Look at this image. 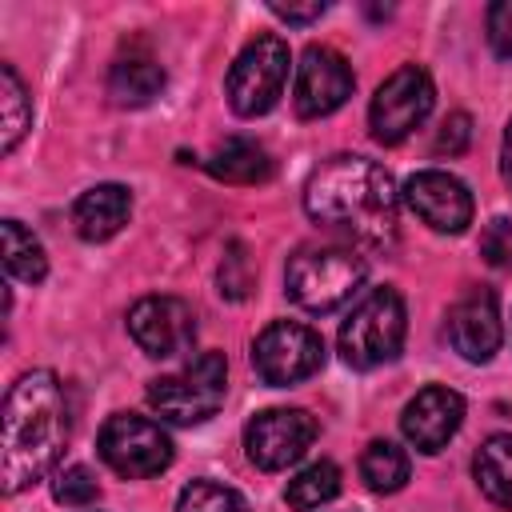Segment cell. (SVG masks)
I'll return each mask as SVG.
<instances>
[{
	"instance_id": "obj_13",
	"label": "cell",
	"mask_w": 512,
	"mask_h": 512,
	"mask_svg": "<svg viewBox=\"0 0 512 512\" xmlns=\"http://www.w3.org/2000/svg\"><path fill=\"white\" fill-rule=\"evenodd\" d=\"M128 332L144 356H180L196 340V312L176 296H144L128 312Z\"/></svg>"
},
{
	"instance_id": "obj_21",
	"label": "cell",
	"mask_w": 512,
	"mask_h": 512,
	"mask_svg": "<svg viewBox=\"0 0 512 512\" xmlns=\"http://www.w3.org/2000/svg\"><path fill=\"white\" fill-rule=\"evenodd\" d=\"M408 472H412L408 452L400 444H392V440H372L360 452V476H364V484L372 492H384V496L400 492L408 484Z\"/></svg>"
},
{
	"instance_id": "obj_8",
	"label": "cell",
	"mask_w": 512,
	"mask_h": 512,
	"mask_svg": "<svg viewBox=\"0 0 512 512\" xmlns=\"http://www.w3.org/2000/svg\"><path fill=\"white\" fill-rule=\"evenodd\" d=\"M432 100H436V88L428 80L424 68L416 64H404L396 68L372 96L368 104V128H372V140L380 144H400L404 136H412L428 112H432Z\"/></svg>"
},
{
	"instance_id": "obj_19",
	"label": "cell",
	"mask_w": 512,
	"mask_h": 512,
	"mask_svg": "<svg viewBox=\"0 0 512 512\" xmlns=\"http://www.w3.org/2000/svg\"><path fill=\"white\" fill-rule=\"evenodd\" d=\"M472 472H476L480 492H484L492 504L512 508V432L488 436V440L476 448Z\"/></svg>"
},
{
	"instance_id": "obj_1",
	"label": "cell",
	"mask_w": 512,
	"mask_h": 512,
	"mask_svg": "<svg viewBox=\"0 0 512 512\" xmlns=\"http://www.w3.org/2000/svg\"><path fill=\"white\" fill-rule=\"evenodd\" d=\"M68 444V404L64 388L48 368L24 372L4 400L0 436V480L4 492H24L40 484Z\"/></svg>"
},
{
	"instance_id": "obj_18",
	"label": "cell",
	"mask_w": 512,
	"mask_h": 512,
	"mask_svg": "<svg viewBox=\"0 0 512 512\" xmlns=\"http://www.w3.org/2000/svg\"><path fill=\"white\" fill-rule=\"evenodd\" d=\"M160 88H164V68L152 56H120L108 72V92L124 108H140L156 100Z\"/></svg>"
},
{
	"instance_id": "obj_4",
	"label": "cell",
	"mask_w": 512,
	"mask_h": 512,
	"mask_svg": "<svg viewBox=\"0 0 512 512\" xmlns=\"http://www.w3.org/2000/svg\"><path fill=\"white\" fill-rule=\"evenodd\" d=\"M404 328H408V316H404L400 292L380 284V288L364 292L356 300V308L348 312V320L340 324V356L352 368L388 364L404 344Z\"/></svg>"
},
{
	"instance_id": "obj_30",
	"label": "cell",
	"mask_w": 512,
	"mask_h": 512,
	"mask_svg": "<svg viewBox=\"0 0 512 512\" xmlns=\"http://www.w3.org/2000/svg\"><path fill=\"white\" fill-rule=\"evenodd\" d=\"M500 176H504V184L512 188V120H508V128H504V144H500Z\"/></svg>"
},
{
	"instance_id": "obj_2",
	"label": "cell",
	"mask_w": 512,
	"mask_h": 512,
	"mask_svg": "<svg viewBox=\"0 0 512 512\" xmlns=\"http://www.w3.org/2000/svg\"><path fill=\"white\" fill-rule=\"evenodd\" d=\"M396 204L400 192L388 168L368 156H332L304 188V208L320 228H336L376 248L396 236Z\"/></svg>"
},
{
	"instance_id": "obj_27",
	"label": "cell",
	"mask_w": 512,
	"mask_h": 512,
	"mask_svg": "<svg viewBox=\"0 0 512 512\" xmlns=\"http://www.w3.org/2000/svg\"><path fill=\"white\" fill-rule=\"evenodd\" d=\"M488 44L496 56L512 60V0H496L488 8Z\"/></svg>"
},
{
	"instance_id": "obj_12",
	"label": "cell",
	"mask_w": 512,
	"mask_h": 512,
	"mask_svg": "<svg viewBox=\"0 0 512 512\" xmlns=\"http://www.w3.org/2000/svg\"><path fill=\"white\" fill-rule=\"evenodd\" d=\"M352 68L348 60L328 48V44H308L300 64H296V116L304 120H320V116H332L348 96H352Z\"/></svg>"
},
{
	"instance_id": "obj_23",
	"label": "cell",
	"mask_w": 512,
	"mask_h": 512,
	"mask_svg": "<svg viewBox=\"0 0 512 512\" xmlns=\"http://www.w3.org/2000/svg\"><path fill=\"white\" fill-rule=\"evenodd\" d=\"M336 492H340V468H336L332 460H316V464H308L304 472H296V476L288 480L284 500H288V508H296V512H312V508L336 500Z\"/></svg>"
},
{
	"instance_id": "obj_10",
	"label": "cell",
	"mask_w": 512,
	"mask_h": 512,
	"mask_svg": "<svg viewBox=\"0 0 512 512\" xmlns=\"http://www.w3.org/2000/svg\"><path fill=\"white\" fill-rule=\"evenodd\" d=\"M316 440V420L304 408H264L244 428L248 460L260 472H280L296 464Z\"/></svg>"
},
{
	"instance_id": "obj_14",
	"label": "cell",
	"mask_w": 512,
	"mask_h": 512,
	"mask_svg": "<svg viewBox=\"0 0 512 512\" xmlns=\"http://www.w3.org/2000/svg\"><path fill=\"white\" fill-rule=\"evenodd\" d=\"M504 340V328H500V304H496V292L492 288H468L452 308H448V344L472 360V364H484L496 356Z\"/></svg>"
},
{
	"instance_id": "obj_11",
	"label": "cell",
	"mask_w": 512,
	"mask_h": 512,
	"mask_svg": "<svg viewBox=\"0 0 512 512\" xmlns=\"http://www.w3.org/2000/svg\"><path fill=\"white\" fill-rule=\"evenodd\" d=\"M400 200L408 204V212L416 220H424L432 232H464L472 224V192L460 176L440 172V168H424L416 176L404 180Z\"/></svg>"
},
{
	"instance_id": "obj_6",
	"label": "cell",
	"mask_w": 512,
	"mask_h": 512,
	"mask_svg": "<svg viewBox=\"0 0 512 512\" xmlns=\"http://www.w3.org/2000/svg\"><path fill=\"white\" fill-rule=\"evenodd\" d=\"M288 80V44L280 36H256L228 68V104L236 116L252 120L276 108Z\"/></svg>"
},
{
	"instance_id": "obj_15",
	"label": "cell",
	"mask_w": 512,
	"mask_h": 512,
	"mask_svg": "<svg viewBox=\"0 0 512 512\" xmlns=\"http://www.w3.org/2000/svg\"><path fill=\"white\" fill-rule=\"evenodd\" d=\"M464 424V396L444 388V384H432V388H420L408 404H404V416H400V428H404V440L416 448V452H440Z\"/></svg>"
},
{
	"instance_id": "obj_25",
	"label": "cell",
	"mask_w": 512,
	"mask_h": 512,
	"mask_svg": "<svg viewBox=\"0 0 512 512\" xmlns=\"http://www.w3.org/2000/svg\"><path fill=\"white\" fill-rule=\"evenodd\" d=\"M52 496H56L60 504H68V508H84V504L96 500V476H92L84 464H72V468H64V472L56 476Z\"/></svg>"
},
{
	"instance_id": "obj_20",
	"label": "cell",
	"mask_w": 512,
	"mask_h": 512,
	"mask_svg": "<svg viewBox=\"0 0 512 512\" xmlns=\"http://www.w3.org/2000/svg\"><path fill=\"white\" fill-rule=\"evenodd\" d=\"M0 236H4V268H8V276L24 280V284H40L48 276L44 244L20 220H4L0 224Z\"/></svg>"
},
{
	"instance_id": "obj_22",
	"label": "cell",
	"mask_w": 512,
	"mask_h": 512,
	"mask_svg": "<svg viewBox=\"0 0 512 512\" xmlns=\"http://www.w3.org/2000/svg\"><path fill=\"white\" fill-rule=\"evenodd\" d=\"M32 124V100L12 64H0V148L12 152Z\"/></svg>"
},
{
	"instance_id": "obj_5",
	"label": "cell",
	"mask_w": 512,
	"mask_h": 512,
	"mask_svg": "<svg viewBox=\"0 0 512 512\" xmlns=\"http://www.w3.org/2000/svg\"><path fill=\"white\" fill-rule=\"evenodd\" d=\"M228 392V364L220 352H200L172 376H156L148 384V404L172 424H204L220 412Z\"/></svg>"
},
{
	"instance_id": "obj_26",
	"label": "cell",
	"mask_w": 512,
	"mask_h": 512,
	"mask_svg": "<svg viewBox=\"0 0 512 512\" xmlns=\"http://www.w3.org/2000/svg\"><path fill=\"white\" fill-rule=\"evenodd\" d=\"M480 256L492 268H512V220L508 216L488 220V228L480 232Z\"/></svg>"
},
{
	"instance_id": "obj_9",
	"label": "cell",
	"mask_w": 512,
	"mask_h": 512,
	"mask_svg": "<svg viewBox=\"0 0 512 512\" xmlns=\"http://www.w3.org/2000/svg\"><path fill=\"white\" fill-rule=\"evenodd\" d=\"M320 364H324L320 332H312L308 324H296V320H272L252 344V368L272 388L300 384L312 372H320Z\"/></svg>"
},
{
	"instance_id": "obj_16",
	"label": "cell",
	"mask_w": 512,
	"mask_h": 512,
	"mask_svg": "<svg viewBox=\"0 0 512 512\" xmlns=\"http://www.w3.org/2000/svg\"><path fill=\"white\" fill-rule=\"evenodd\" d=\"M132 216V196L124 184H96L88 192H80V200L72 204V224L84 240H112Z\"/></svg>"
},
{
	"instance_id": "obj_3",
	"label": "cell",
	"mask_w": 512,
	"mask_h": 512,
	"mask_svg": "<svg viewBox=\"0 0 512 512\" xmlns=\"http://www.w3.org/2000/svg\"><path fill=\"white\" fill-rule=\"evenodd\" d=\"M368 276V264L352 248H300L288 256L284 292L304 312H336Z\"/></svg>"
},
{
	"instance_id": "obj_29",
	"label": "cell",
	"mask_w": 512,
	"mask_h": 512,
	"mask_svg": "<svg viewBox=\"0 0 512 512\" xmlns=\"http://www.w3.org/2000/svg\"><path fill=\"white\" fill-rule=\"evenodd\" d=\"M280 20H288V24H308V20H316V16H324V4L320 0H312V4H268Z\"/></svg>"
},
{
	"instance_id": "obj_7",
	"label": "cell",
	"mask_w": 512,
	"mask_h": 512,
	"mask_svg": "<svg viewBox=\"0 0 512 512\" xmlns=\"http://www.w3.org/2000/svg\"><path fill=\"white\" fill-rule=\"evenodd\" d=\"M100 460L124 480L160 476L172 464V440L156 420L136 412H116L100 428Z\"/></svg>"
},
{
	"instance_id": "obj_17",
	"label": "cell",
	"mask_w": 512,
	"mask_h": 512,
	"mask_svg": "<svg viewBox=\"0 0 512 512\" xmlns=\"http://www.w3.org/2000/svg\"><path fill=\"white\" fill-rule=\"evenodd\" d=\"M204 168H208L216 180H224V184H264V180H272V172H276L268 148L256 144V140H248V136L224 140V144L204 160Z\"/></svg>"
},
{
	"instance_id": "obj_28",
	"label": "cell",
	"mask_w": 512,
	"mask_h": 512,
	"mask_svg": "<svg viewBox=\"0 0 512 512\" xmlns=\"http://www.w3.org/2000/svg\"><path fill=\"white\" fill-rule=\"evenodd\" d=\"M468 136H472V120L464 112H452L444 124H440V136H436V156H460L468 148Z\"/></svg>"
},
{
	"instance_id": "obj_24",
	"label": "cell",
	"mask_w": 512,
	"mask_h": 512,
	"mask_svg": "<svg viewBox=\"0 0 512 512\" xmlns=\"http://www.w3.org/2000/svg\"><path fill=\"white\" fill-rule=\"evenodd\" d=\"M176 512H252L248 500L228 488V484H216V480H192L180 500H176Z\"/></svg>"
}]
</instances>
